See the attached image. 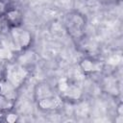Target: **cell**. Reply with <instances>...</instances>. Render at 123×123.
<instances>
[{
    "instance_id": "30bf717a",
    "label": "cell",
    "mask_w": 123,
    "mask_h": 123,
    "mask_svg": "<svg viewBox=\"0 0 123 123\" xmlns=\"http://www.w3.org/2000/svg\"><path fill=\"white\" fill-rule=\"evenodd\" d=\"M52 32L55 36H58V37H61L63 35V30L62 28V26L59 24V23H54L53 26H52Z\"/></svg>"
},
{
    "instance_id": "ac0fdd59",
    "label": "cell",
    "mask_w": 123,
    "mask_h": 123,
    "mask_svg": "<svg viewBox=\"0 0 123 123\" xmlns=\"http://www.w3.org/2000/svg\"><path fill=\"white\" fill-rule=\"evenodd\" d=\"M3 8H4V5L0 2V12H1V11H3Z\"/></svg>"
},
{
    "instance_id": "2e32d148",
    "label": "cell",
    "mask_w": 123,
    "mask_h": 123,
    "mask_svg": "<svg viewBox=\"0 0 123 123\" xmlns=\"http://www.w3.org/2000/svg\"><path fill=\"white\" fill-rule=\"evenodd\" d=\"M16 118H17V116L15 115V114H9L8 116H7V121L8 122H11V123H12V122H14L15 120H16Z\"/></svg>"
},
{
    "instance_id": "e0dca14e",
    "label": "cell",
    "mask_w": 123,
    "mask_h": 123,
    "mask_svg": "<svg viewBox=\"0 0 123 123\" xmlns=\"http://www.w3.org/2000/svg\"><path fill=\"white\" fill-rule=\"evenodd\" d=\"M122 105H120L119 106V109H118V111H119V115H122L123 114V111H122Z\"/></svg>"
},
{
    "instance_id": "ba28073f",
    "label": "cell",
    "mask_w": 123,
    "mask_h": 123,
    "mask_svg": "<svg viewBox=\"0 0 123 123\" xmlns=\"http://www.w3.org/2000/svg\"><path fill=\"white\" fill-rule=\"evenodd\" d=\"M88 112V105L86 103H81L76 108V114L79 116H86Z\"/></svg>"
},
{
    "instance_id": "52a82bcc",
    "label": "cell",
    "mask_w": 123,
    "mask_h": 123,
    "mask_svg": "<svg viewBox=\"0 0 123 123\" xmlns=\"http://www.w3.org/2000/svg\"><path fill=\"white\" fill-rule=\"evenodd\" d=\"M63 93H64L66 96H68V97H70V98H73V99H77V98H79L80 95H81L80 89H79L77 86H69V85H68L67 88L63 91Z\"/></svg>"
},
{
    "instance_id": "4fadbf2b",
    "label": "cell",
    "mask_w": 123,
    "mask_h": 123,
    "mask_svg": "<svg viewBox=\"0 0 123 123\" xmlns=\"http://www.w3.org/2000/svg\"><path fill=\"white\" fill-rule=\"evenodd\" d=\"M67 86H68V84H67V80L65 78H62V79H61L59 81V89L61 91L63 92L67 88Z\"/></svg>"
},
{
    "instance_id": "7c38bea8",
    "label": "cell",
    "mask_w": 123,
    "mask_h": 123,
    "mask_svg": "<svg viewBox=\"0 0 123 123\" xmlns=\"http://www.w3.org/2000/svg\"><path fill=\"white\" fill-rule=\"evenodd\" d=\"M12 53L9 49L7 48H0V59H5V60H10L12 58Z\"/></svg>"
},
{
    "instance_id": "5b68a950",
    "label": "cell",
    "mask_w": 123,
    "mask_h": 123,
    "mask_svg": "<svg viewBox=\"0 0 123 123\" xmlns=\"http://www.w3.org/2000/svg\"><path fill=\"white\" fill-rule=\"evenodd\" d=\"M60 105H62V101L59 97H54V98H43L39 101V106L42 109H54L58 108Z\"/></svg>"
},
{
    "instance_id": "3957f363",
    "label": "cell",
    "mask_w": 123,
    "mask_h": 123,
    "mask_svg": "<svg viewBox=\"0 0 123 123\" xmlns=\"http://www.w3.org/2000/svg\"><path fill=\"white\" fill-rule=\"evenodd\" d=\"M83 19L80 16L77 15H73L69 17V20L67 22L68 25V29L70 30L72 35H80L82 32V27H83Z\"/></svg>"
},
{
    "instance_id": "8fae6325",
    "label": "cell",
    "mask_w": 123,
    "mask_h": 123,
    "mask_svg": "<svg viewBox=\"0 0 123 123\" xmlns=\"http://www.w3.org/2000/svg\"><path fill=\"white\" fill-rule=\"evenodd\" d=\"M121 62V56L118 54H115L108 59V63L111 65H117Z\"/></svg>"
},
{
    "instance_id": "6da1fadb",
    "label": "cell",
    "mask_w": 123,
    "mask_h": 123,
    "mask_svg": "<svg viewBox=\"0 0 123 123\" xmlns=\"http://www.w3.org/2000/svg\"><path fill=\"white\" fill-rule=\"evenodd\" d=\"M26 76L27 71L20 65L12 64L7 68V79L14 87L19 86Z\"/></svg>"
},
{
    "instance_id": "7a4b0ae2",
    "label": "cell",
    "mask_w": 123,
    "mask_h": 123,
    "mask_svg": "<svg viewBox=\"0 0 123 123\" xmlns=\"http://www.w3.org/2000/svg\"><path fill=\"white\" fill-rule=\"evenodd\" d=\"M12 37L14 41V45L17 49L27 46L31 40L29 33L20 28H13L12 31Z\"/></svg>"
},
{
    "instance_id": "9c48e42d",
    "label": "cell",
    "mask_w": 123,
    "mask_h": 123,
    "mask_svg": "<svg viewBox=\"0 0 123 123\" xmlns=\"http://www.w3.org/2000/svg\"><path fill=\"white\" fill-rule=\"evenodd\" d=\"M50 95V90L49 88L46 86H41L38 87V90H37V96L40 98V99H43V98H46Z\"/></svg>"
},
{
    "instance_id": "277c9868",
    "label": "cell",
    "mask_w": 123,
    "mask_h": 123,
    "mask_svg": "<svg viewBox=\"0 0 123 123\" xmlns=\"http://www.w3.org/2000/svg\"><path fill=\"white\" fill-rule=\"evenodd\" d=\"M0 94L9 99L12 100L15 98V91H14V86L9 82V81H2L0 82Z\"/></svg>"
},
{
    "instance_id": "9a60e30c",
    "label": "cell",
    "mask_w": 123,
    "mask_h": 123,
    "mask_svg": "<svg viewBox=\"0 0 123 123\" xmlns=\"http://www.w3.org/2000/svg\"><path fill=\"white\" fill-rule=\"evenodd\" d=\"M18 17H19V13L16 11H11V12H8V18L12 20V21L16 20Z\"/></svg>"
},
{
    "instance_id": "5bb4252c",
    "label": "cell",
    "mask_w": 123,
    "mask_h": 123,
    "mask_svg": "<svg viewBox=\"0 0 123 123\" xmlns=\"http://www.w3.org/2000/svg\"><path fill=\"white\" fill-rule=\"evenodd\" d=\"M10 101H11V100H9V99H7V98H5V97L2 96V98L0 99V108L6 109V108L10 107V106H11Z\"/></svg>"
},
{
    "instance_id": "8992f818",
    "label": "cell",
    "mask_w": 123,
    "mask_h": 123,
    "mask_svg": "<svg viewBox=\"0 0 123 123\" xmlns=\"http://www.w3.org/2000/svg\"><path fill=\"white\" fill-rule=\"evenodd\" d=\"M81 67L85 71H99L102 69V64L99 62H92L88 60H84L81 62Z\"/></svg>"
}]
</instances>
